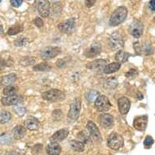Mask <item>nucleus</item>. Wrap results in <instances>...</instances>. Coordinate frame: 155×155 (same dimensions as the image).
Instances as JSON below:
<instances>
[{"label": "nucleus", "instance_id": "f03ea898", "mask_svg": "<svg viewBox=\"0 0 155 155\" xmlns=\"http://www.w3.org/2000/svg\"><path fill=\"white\" fill-rule=\"evenodd\" d=\"M41 97L48 102H63L66 98V94L60 89H51L44 92L43 94H41Z\"/></svg>", "mask_w": 155, "mask_h": 155}, {"label": "nucleus", "instance_id": "4c0bfd02", "mask_svg": "<svg viewBox=\"0 0 155 155\" xmlns=\"http://www.w3.org/2000/svg\"><path fill=\"white\" fill-rule=\"evenodd\" d=\"M53 115L54 119L55 120H61L62 119V116H63V113H62L61 110H54L53 112Z\"/></svg>", "mask_w": 155, "mask_h": 155}, {"label": "nucleus", "instance_id": "2f4dec72", "mask_svg": "<svg viewBox=\"0 0 155 155\" xmlns=\"http://www.w3.org/2000/svg\"><path fill=\"white\" fill-rule=\"evenodd\" d=\"M35 63V59L33 57H29V56H27V57H23L22 59H21L20 61V64L22 66H30V65H33Z\"/></svg>", "mask_w": 155, "mask_h": 155}, {"label": "nucleus", "instance_id": "412c9836", "mask_svg": "<svg viewBox=\"0 0 155 155\" xmlns=\"http://www.w3.org/2000/svg\"><path fill=\"white\" fill-rule=\"evenodd\" d=\"M121 68V64L118 62H114V63H111V64H107L104 67V68L102 70V71L106 74H111L116 72L120 69Z\"/></svg>", "mask_w": 155, "mask_h": 155}, {"label": "nucleus", "instance_id": "5701e85b", "mask_svg": "<svg viewBox=\"0 0 155 155\" xmlns=\"http://www.w3.org/2000/svg\"><path fill=\"white\" fill-rule=\"evenodd\" d=\"M130 56H131V54L127 53L126 51H118L115 56H114V59L115 60L118 62V63H120V64H124L128 60V58H129Z\"/></svg>", "mask_w": 155, "mask_h": 155}, {"label": "nucleus", "instance_id": "a878e982", "mask_svg": "<svg viewBox=\"0 0 155 155\" xmlns=\"http://www.w3.org/2000/svg\"><path fill=\"white\" fill-rule=\"evenodd\" d=\"M51 69V65L46 63V62H42V63H40V64H36L33 68V70L35 71H48Z\"/></svg>", "mask_w": 155, "mask_h": 155}, {"label": "nucleus", "instance_id": "0eeeda50", "mask_svg": "<svg viewBox=\"0 0 155 155\" xmlns=\"http://www.w3.org/2000/svg\"><path fill=\"white\" fill-rule=\"evenodd\" d=\"M61 52V48H59L58 46H47L41 51L40 56L44 60H48V59L55 58L56 56L60 54Z\"/></svg>", "mask_w": 155, "mask_h": 155}, {"label": "nucleus", "instance_id": "423d86ee", "mask_svg": "<svg viewBox=\"0 0 155 155\" xmlns=\"http://www.w3.org/2000/svg\"><path fill=\"white\" fill-rule=\"evenodd\" d=\"M124 138L118 133H111L107 138V145L111 150H118L124 145Z\"/></svg>", "mask_w": 155, "mask_h": 155}, {"label": "nucleus", "instance_id": "a19ab883", "mask_svg": "<svg viewBox=\"0 0 155 155\" xmlns=\"http://www.w3.org/2000/svg\"><path fill=\"white\" fill-rule=\"evenodd\" d=\"M23 3V0H11L10 3L11 5L14 8H19L20 6Z\"/></svg>", "mask_w": 155, "mask_h": 155}, {"label": "nucleus", "instance_id": "7c9ffc66", "mask_svg": "<svg viewBox=\"0 0 155 155\" xmlns=\"http://www.w3.org/2000/svg\"><path fill=\"white\" fill-rule=\"evenodd\" d=\"M14 43L16 46L23 47V46H28L29 44V40H28V38H25V37H21V38H18Z\"/></svg>", "mask_w": 155, "mask_h": 155}, {"label": "nucleus", "instance_id": "6ab92c4d", "mask_svg": "<svg viewBox=\"0 0 155 155\" xmlns=\"http://www.w3.org/2000/svg\"><path fill=\"white\" fill-rule=\"evenodd\" d=\"M62 152V148L57 142L50 143L46 147V153L49 155H59Z\"/></svg>", "mask_w": 155, "mask_h": 155}, {"label": "nucleus", "instance_id": "7ed1b4c3", "mask_svg": "<svg viewBox=\"0 0 155 155\" xmlns=\"http://www.w3.org/2000/svg\"><path fill=\"white\" fill-rule=\"evenodd\" d=\"M108 45L110 48L113 51H120L124 46V40L123 36L119 32L112 33L108 40Z\"/></svg>", "mask_w": 155, "mask_h": 155}, {"label": "nucleus", "instance_id": "c9c22d12", "mask_svg": "<svg viewBox=\"0 0 155 155\" xmlns=\"http://www.w3.org/2000/svg\"><path fill=\"white\" fill-rule=\"evenodd\" d=\"M137 75H138V71L137 70V69H134V68L131 69V70H129L128 71H127V72H126V74H125L126 77L129 78V79H134V78H136V77H137Z\"/></svg>", "mask_w": 155, "mask_h": 155}, {"label": "nucleus", "instance_id": "49530a36", "mask_svg": "<svg viewBox=\"0 0 155 155\" xmlns=\"http://www.w3.org/2000/svg\"><path fill=\"white\" fill-rule=\"evenodd\" d=\"M3 33V26L0 25V34H2Z\"/></svg>", "mask_w": 155, "mask_h": 155}, {"label": "nucleus", "instance_id": "37998d69", "mask_svg": "<svg viewBox=\"0 0 155 155\" xmlns=\"http://www.w3.org/2000/svg\"><path fill=\"white\" fill-rule=\"evenodd\" d=\"M96 0H85V6L87 8H91L95 4Z\"/></svg>", "mask_w": 155, "mask_h": 155}, {"label": "nucleus", "instance_id": "72a5a7b5", "mask_svg": "<svg viewBox=\"0 0 155 155\" xmlns=\"http://www.w3.org/2000/svg\"><path fill=\"white\" fill-rule=\"evenodd\" d=\"M100 94L97 91H95V90H90L85 95V97L86 99L89 101V102H93L95 101L97 96H99Z\"/></svg>", "mask_w": 155, "mask_h": 155}, {"label": "nucleus", "instance_id": "c756f323", "mask_svg": "<svg viewBox=\"0 0 155 155\" xmlns=\"http://www.w3.org/2000/svg\"><path fill=\"white\" fill-rule=\"evenodd\" d=\"M22 30H23V26L21 25H15L8 29V34L10 36L16 35L17 33H21Z\"/></svg>", "mask_w": 155, "mask_h": 155}, {"label": "nucleus", "instance_id": "cd10ccee", "mask_svg": "<svg viewBox=\"0 0 155 155\" xmlns=\"http://www.w3.org/2000/svg\"><path fill=\"white\" fill-rule=\"evenodd\" d=\"M140 46H141V54L143 53L146 55H150L152 54L153 52L151 44L149 42H144L143 44H140Z\"/></svg>", "mask_w": 155, "mask_h": 155}, {"label": "nucleus", "instance_id": "f704fd0d", "mask_svg": "<svg viewBox=\"0 0 155 155\" xmlns=\"http://www.w3.org/2000/svg\"><path fill=\"white\" fill-rule=\"evenodd\" d=\"M14 110H15V113H16L19 116H23L26 112L25 107H24L23 105H22V103H20V102H18L17 104L15 105Z\"/></svg>", "mask_w": 155, "mask_h": 155}, {"label": "nucleus", "instance_id": "f3484780", "mask_svg": "<svg viewBox=\"0 0 155 155\" xmlns=\"http://www.w3.org/2000/svg\"><path fill=\"white\" fill-rule=\"evenodd\" d=\"M25 126L26 129L30 131H38L40 127V122L37 118L29 116L27 120H25Z\"/></svg>", "mask_w": 155, "mask_h": 155}, {"label": "nucleus", "instance_id": "39448f33", "mask_svg": "<svg viewBox=\"0 0 155 155\" xmlns=\"http://www.w3.org/2000/svg\"><path fill=\"white\" fill-rule=\"evenodd\" d=\"M81 109V99L76 97L70 105L68 117L71 120H76L80 116Z\"/></svg>", "mask_w": 155, "mask_h": 155}, {"label": "nucleus", "instance_id": "c85d7f7f", "mask_svg": "<svg viewBox=\"0 0 155 155\" xmlns=\"http://www.w3.org/2000/svg\"><path fill=\"white\" fill-rule=\"evenodd\" d=\"M117 84L118 81L117 80L115 79V77H110V78H109V79H107V81H106L104 87L105 88H107V89H113L117 86Z\"/></svg>", "mask_w": 155, "mask_h": 155}, {"label": "nucleus", "instance_id": "f8f14e48", "mask_svg": "<svg viewBox=\"0 0 155 155\" xmlns=\"http://www.w3.org/2000/svg\"><path fill=\"white\" fill-rule=\"evenodd\" d=\"M87 130L89 131L90 137H91L94 140L100 142L102 140V135L100 132L98 127L93 121H89L87 124Z\"/></svg>", "mask_w": 155, "mask_h": 155}, {"label": "nucleus", "instance_id": "6e6552de", "mask_svg": "<svg viewBox=\"0 0 155 155\" xmlns=\"http://www.w3.org/2000/svg\"><path fill=\"white\" fill-rule=\"evenodd\" d=\"M144 25L138 20H134L128 27V33L135 38H140L143 34Z\"/></svg>", "mask_w": 155, "mask_h": 155}, {"label": "nucleus", "instance_id": "bb28decb", "mask_svg": "<svg viewBox=\"0 0 155 155\" xmlns=\"http://www.w3.org/2000/svg\"><path fill=\"white\" fill-rule=\"evenodd\" d=\"M12 119V114L10 112L7 111V110H3L0 112V124H4L9 122Z\"/></svg>", "mask_w": 155, "mask_h": 155}, {"label": "nucleus", "instance_id": "4be33fe9", "mask_svg": "<svg viewBox=\"0 0 155 155\" xmlns=\"http://www.w3.org/2000/svg\"><path fill=\"white\" fill-rule=\"evenodd\" d=\"M12 133L13 136H14V137L15 139H21V138H23L25 136L27 133V130L25 127L23 126H21V125H17V126H15L12 130Z\"/></svg>", "mask_w": 155, "mask_h": 155}, {"label": "nucleus", "instance_id": "ea45409f", "mask_svg": "<svg viewBox=\"0 0 155 155\" xmlns=\"http://www.w3.org/2000/svg\"><path fill=\"white\" fill-rule=\"evenodd\" d=\"M133 47H134V50L136 51L137 54H141V46H140V42H135L133 44Z\"/></svg>", "mask_w": 155, "mask_h": 155}, {"label": "nucleus", "instance_id": "e433bc0d", "mask_svg": "<svg viewBox=\"0 0 155 155\" xmlns=\"http://www.w3.org/2000/svg\"><path fill=\"white\" fill-rule=\"evenodd\" d=\"M153 144V139L150 136H147L145 137V140H144V145H145V147L147 148V149L148 148H150Z\"/></svg>", "mask_w": 155, "mask_h": 155}, {"label": "nucleus", "instance_id": "ddd939ff", "mask_svg": "<svg viewBox=\"0 0 155 155\" xmlns=\"http://www.w3.org/2000/svg\"><path fill=\"white\" fill-rule=\"evenodd\" d=\"M148 124V116L147 115H140L137 116L133 120V127L135 129L144 132L146 129Z\"/></svg>", "mask_w": 155, "mask_h": 155}, {"label": "nucleus", "instance_id": "de8ad7c7", "mask_svg": "<svg viewBox=\"0 0 155 155\" xmlns=\"http://www.w3.org/2000/svg\"><path fill=\"white\" fill-rule=\"evenodd\" d=\"M1 1H2V0H0V3H1Z\"/></svg>", "mask_w": 155, "mask_h": 155}, {"label": "nucleus", "instance_id": "58836bf2", "mask_svg": "<svg viewBox=\"0 0 155 155\" xmlns=\"http://www.w3.org/2000/svg\"><path fill=\"white\" fill-rule=\"evenodd\" d=\"M33 23H34V25H35L38 28H41V27L44 25L43 21H42V20H41V18L40 17H36L35 19H34Z\"/></svg>", "mask_w": 155, "mask_h": 155}, {"label": "nucleus", "instance_id": "a211bd4d", "mask_svg": "<svg viewBox=\"0 0 155 155\" xmlns=\"http://www.w3.org/2000/svg\"><path fill=\"white\" fill-rule=\"evenodd\" d=\"M68 133L69 131L67 128L59 130L52 135V137H51V142H59V141L65 140L68 137Z\"/></svg>", "mask_w": 155, "mask_h": 155}, {"label": "nucleus", "instance_id": "20e7f679", "mask_svg": "<svg viewBox=\"0 0 155 155\" xmlns=\"http://www.w3.org/2000/svg\"><path fill=\"white\" fill-rule=\"evenodd\" d=\"M111 106L112 105L110 102L109 98L105 95L97 96V97L94 101V107L98 112L108 111L110 109Z\"/></svg>", "mask_w": 155, "mask_h": 155}, {"label": "nucleus", "instance_id": "79ce46f5", "mask_svg": "<svg viewBox=\"0 0 155 155\" xmlns=\"http://www.w3.org/2000/svg\"><path fill=\"white\" fill-rule=\"evenodd\" d=\"M55 65H56V67H57V68H62L63 67L65 66V65H66V61H65V58H64V59H59V60H58V61L56 62Z\"/></svg>", "mask_w": 155, "mask_h": 155}, {"label": "nucleus", "instance_id": "aec40b11", "mask_svg": "<svg viewBox=\"0 0 155 155\" xmlns=\"http://www.w3.org/2000/svg\"><path fill=\"white\" fill-rule=\"evenodd\" d=\"M20 101H21V98L16 94L12 95V96L3 97L1 99V102L4 106H15L18 102H20Z\"/></svg>", "mask_w": 155, "mask_h": 155}, {"label": "nucleus", "instance_id": "9d476101", "mask_svg": "<svg viewBox=\"0 0 155 155\" xmlns=\"http://www.w3.org/2000/svg\"><path fill=\"white\" fill-rule=\"evenodd\" d=\"M102 51V45L100 42L94 41L85 50L84 55L87 58H95L97 56L100 54Z\"/></svg>", "mask_w": 155, "mask_h": 155}, {"label": "nucleus", "instance_id": "a18cd8bd", "mask_svg": "<svg viewBox=\"0 0 155 155\" xmlns=\"http://www.w3.org/2000/svg\"><path fill=\"white\" fill-rule=\"evenodd\" d=\"M5 155H23V154H21V153L16 152V151H10V152H8L7 153H5Z\"/></svg>", "mask_w": 155, "mask_h": 155}, {"label": "nucleus", "instance_id": "9b49d317", "mask_svg": "<svg viewBox=\"0 0 155 155\" xmlns=\"http://www.w3.org/2000/svg\"><path fill=\"white\" fill-rule=\"evenodd\" d=\"M76 27V21L74 18H70L68 21H64L59 25V31L65 34H71Z\"/></svg>", "mask_w": 155, "mask_h": 155}, {"label": "nucleus", "instance_id": "4468645a", "mask_svg": "<svg viewBox=\"0 0 155 155\" xmlns=\"http://www.w3.org/2000/svg\"><path fill=\"white\" fill-rule=\"evenodd\" d=\"M114 117L110 114H102L99 116L100 125L103 128H111L114 126Z\"/></svg>", "mask_w": 155, "mask_h": 155}, {"label": "nucleus", "instance_id": "1a4fd4ad", "mask_svg": "<svg viewBox=\"0 0 155 155\" xmlns=\"http://www.w3.org/2000/svg\"><path fill=\"white\" fill-rule=\"evenodd\" d=\"M36 8L38 9L40 15L42 17H47L50 15L51 4L48 0H37Z\"/></svg>", "mask_w": 155, "mask_h": 155}, {"label": "nucleus", "instance_id": "473e14b6", "mask_svg": "<svg viewBox=\"0 0 155 155\" xmlns=\"http://www.w3.org/2000/svg\"><path fill=\"white\" fill-rule=\"evenodd\" d=\"M17 92V88L13 85H9V86H6L3 89V94L5 96H12V95H15Z\"/></svg>", "mask_w": 155, "mask_h": 155}, {"label": "nucleus", "instance_id": "393cba45", "mask_svg": "<svg viewBox=\"0 0 155 155\" xmlns=\"http://www.w3.org/2000/svg\"><path fill=\"white\" fill-rule=\"evenodd\" d=\"M70 146L74 151H76V152H83L84 150V144L80 140H71Z\"/></svg>", "mask_w": 155, "mask_h": 155}, {"label": "nucleus", "instance_id": "dca6fc26", "mask_svg": "<svg viewBox=\"0 0 155 155\" xmlns=\"http://www.w3.org/2000/svg\"><path fill=\"white\" fill-rule=\"evenodd\" d=\"M118 107L119 110L122 114H126L128 113L131 107V102L130 100L126 97H122L118 100Z\"/></svg>", "mask_w": 155, "mask_h": 155}, {"label": "nucleus", "instance_id": "f257e3e1", "mask_svg": "<svg viewBox=\"0 0 155 155\" xmlns=\"http://www.w3.org/2000/svg\"><path fill=\"white\" fill-rule=\"evenodd\" d=\"M127 15V9L124 6L119 7L113 12L109 20V25L111 27H116L125 21Z\"/></svg>", "mask_w": 155, "mask_h": 155}, {"label": "nucleus", "instance_id": "c03bdc74", "mask_svg": "<svg viewBox=\"0 0 155 155\" xmlns=\"http://www.w3.org/2000/svg\"><path fill=\"white\" fill-rule=\"evenodd\" d=\"M150 8H151V10L153 12L155 11V0H151L150 2Z\"/></svg>", "mask_w": 155, "mask_h": 155}, {"label": "nucleus", "instance_id": "b1692460", "mask_svg": "<svg viewBox=\"0 0 155 155\" xmlns=\"http://www.w3.org/2000/svg\"><path fill=\"white\" fill-rule=\"evenodd\" d=\"M16 81V75L14 73H11L9 75L3 76V79L1 81V84L3 86H9L12 85Z\"/></svg>", "mask_w": 155, "mask_h": 155}, {"label": "nucleus", "instance_id": "2eb2a0df", "mask_svg": "<svg viewBox=\"0 0 155 155\" xmlns=\"http://www.w3.org/2000/svg\"><path fill=\"white\" fill-rule=\"evenodd\" d=\"M107 64V62L105 59H96L94 61L87 64L86 68L89 70H93L95 71H102L104 67Z\"/></svg>", "mask_w": 155, "mask_h": 155}]
</instances>
